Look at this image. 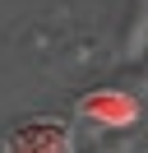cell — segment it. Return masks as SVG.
<instances>
[{
    "mask_svg": "<svg viewBox=\"0 0 148 153\" xmlns=\"http://www.w3.org/2000/svg\"><path fill=\"white\" fill-rule=\"evenodd\" d=\"M0 153H74V139L60 116H28L5 130Z\"/></svg>",
    "mask_w": 148,
    "mask_h": 153,
    "instance_id": "6da1fadb",
    "label": "cell"
},
{
    "mask_svg": "<svg viewBox=\"0 0 148 153\" xmlns=\"http://www.w3.org/2000/svg\"><path fill=\"white\" fill-rule=\"evenodd\" d=\"M79 116L120 130V125H134L139 116H144V107H139V97L125 93V88H92V93L79 97Z\"/></svg>",
    "mask_w": 148,
    "mask_h": 153,
    "instance_id": "7a4b0ae2",
    "label": "cell"
}]
</instances>
